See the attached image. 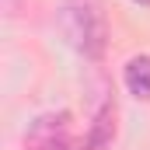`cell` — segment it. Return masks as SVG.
<instances>
[{"label": "cell", "mask_w": 150, "mask_h": 150, "mask_svg": "<svg viewBox=\"0 0 150 150\" xmlns=\"http://www.w3.org/2000/svg\"><path fill=\"white\" fill-rule=\"evenodd\" d=\"M59 25H63V35L74 45L77 52L98 59L105 52V21H101V11L94 4H67L63 14H59Z\"/></svg>", "instance_id": "cell-1"}, {"label": "cell", "mask_w": 150, "mask_h": 150, "mask_svg": "<svg viewBox=\"0 0 150 150\" xmlns=\"http://www.w3.org/2000/svg\"><path fill=\"white\" fill-rule=\"evenodd\" d=\"M67 122H70L67 112L35 119V126H32V133H28V147H32V150H70Z\"/></svg>", "instance_id": "cell-2"}, {"label": "cell", "mask_w": 150, "mask_h": 150, "mask_svg": "<svg viewBox=\"0 0 150 150\" xmlns=\"http://www.w3.org/2000/svg\"><path fill=\"white\" fill-rule=\"evenodd\" d=\"M115 140V105H101V112L94 115V126L87 133L84 150H105Z\"/></svg>", "instance_id": "cell-3"}, {"label": "cell", "mask_w": 150, "mask_h": 150, "mask_svg": "<svg viewBox=\"0 0 150 150\" xmlns=\"http://www.w3.org/2000/svg\"><path fill=\"white\" fill-rule=\"evenodd\" d=\"M122 80H126L129 94L150 101V56H133L122 70Z\"/></svg>", "instance_id": "cell-4"}, {"label": "cell", "mask_w": 150, "mask_h": 150, "mask_svg": "<svg viewBox=\"0 0 150 150\" xmlns=\"http://www.w3.org/2000/svg\"><path fill=\"white\" fill-rule=\"evenodd\" d=\"M133 4H140V7H150V0H133Z\"/></svg>", "instance_id": "cell-5"}]
</instances>
